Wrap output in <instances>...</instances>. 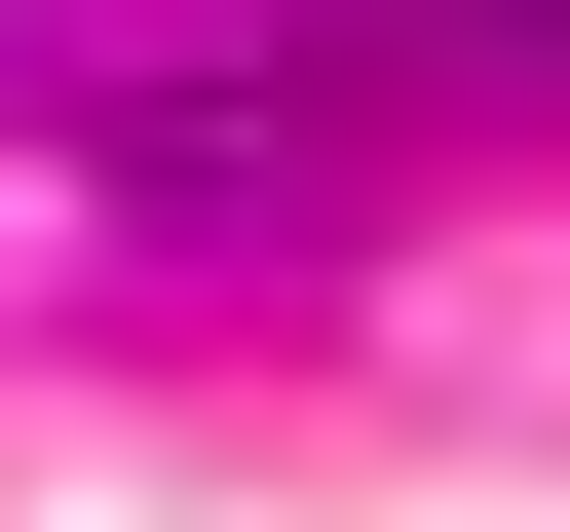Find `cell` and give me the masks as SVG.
Instances as JSON below:
<instances>
[{
	"label": "cell",
	"instance_id": "6da1fadb",
	"mask_svg": "<svg viewBox=\"0 0 570 532\" xmlns=\"http://www.w3.org/2000/svg\"><path fill=\"white\" fill-rule=\"evenodd\" d=\"M456 115H570V0H228V39L77 77V152L190 190V228H343V190L456 152Z\"/></svg>",
	"mask_w": 570,
	"mask_h": 532
}]
</instances>
